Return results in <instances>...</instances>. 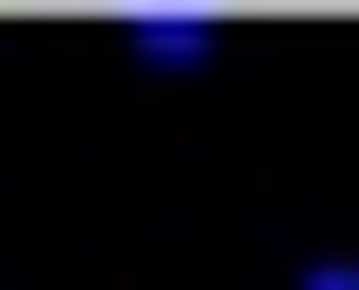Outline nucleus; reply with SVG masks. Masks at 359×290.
Instances as JSON below:
<instances>
[{
    "label": "nucleus",
    "instance_id": "obj_1",
    "mask_svg": "<svg viewBox=\"0 0 359 290\" xmlns=\"http://www.w3.org/2000/svg\"><path fill=\"white\" fill-rule=\"evenodd\" d=\"M291 290H359V256H308V273H291Z\"/></svg>",
    "mask_w": 359,
    "mask_h": 290
}]
</instances>
